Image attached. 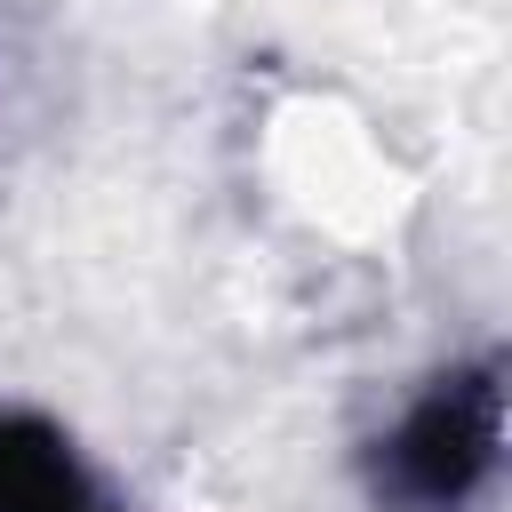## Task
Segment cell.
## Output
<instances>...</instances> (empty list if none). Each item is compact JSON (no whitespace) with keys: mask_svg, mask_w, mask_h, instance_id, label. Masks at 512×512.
<instances>
[{"mask_svg":"<svg viewBox=\"0 0 512 512\" xmlns=\"http://www.w3.org/2000/svg\"><path fill=\"white\" fill-rule=\"evenodd\" d=\"M496 440H504V392H496V368H472L408 408V424L384 440L376 480L408 512H456L496 472Z\"/></svg>","mask_w":512,"mask_h":512,"instance_id":"6da1fadb","label":"cell"},{"mask_svg":"<svg viewBox=\"0 0 512 512\" xmlns=\"http://www.w3.org/2000/svg\"><path fill=\"white\" fill-rule=\"evenodd\" d=\"M0 512H112L64 432L40 416H0Z\"/></svg>","mask_w":512,"mask_h":512,"instance_id":"7a4b0ae2","label":"cell"}]
</instances>
